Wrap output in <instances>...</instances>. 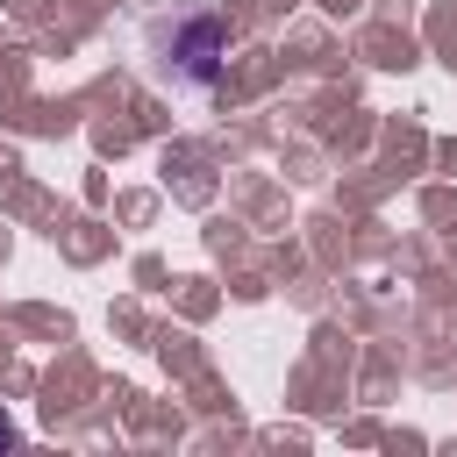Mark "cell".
<instances>
[{
	"label": "cell",
	"mask_w": 457,
	"mask_h": 457,
	"mask_svg": "<svg viewBox=\"0 0 457 457\" xmlns=\"http://www.w3.org/2000/svg\"><path fill=\"white\" fill-rule=\"evenodd\" d=\"M214 43H221V21H193L186 43H179V64H186L193 79H214Z\"/></svg>",
	"instance_id": "1"
}]
</instances>
